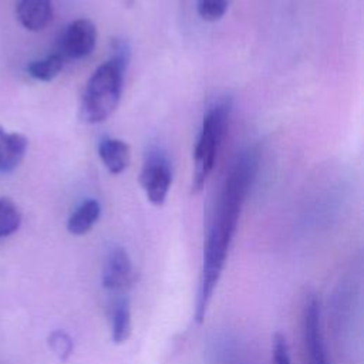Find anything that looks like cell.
I'll return each mask as SVG.
<instances>
[{
    "instance_id": "6",
    "label": "cell",
    "mask_w": 364,
    "mask_h": 364,
    "mask_svg": "<svg viewBox=\"0 0 364 364\" xmlns=\"http://www.w3.org/2000/svg\"><path fill=\"white\" fill-rule=\"evenodd\" d=\"M134 280V269L127 250L118 245L111 246L107 252L101 274V284L107 296L129 294Z\"/></svg>"
},
{
    "instance_id": "12",
    "label": "cell",
    "mask_w": 364,
    "mask_h": 364,
    "mask_svg": "<svg viewBox=\"0 0 364 364\" xmlns=\"http://www.w3.org/2000/svg\"><path fill=\"white\" fill-rule=\"evenodd\" d=\"M101 213V206L95 199L84 200L70 215L67 220V230L74 236H82L88 233L97 223Z\"/></svg>"
},
{
    "instance_id": "9",
    "label": "cell",
    "mask_w": 364,
    "mask_h": 364,
    "mask_svg": "<svg viewBox=\"0 0 364 364\" xmlns=\"http://www.w3.org/2000/svg\"><path fill=\"white\" fill-rule=\"evenodd\" d=\"M28 139L20 132H7L0 127V173L13 172L24 159Z\"/></svg>"
},
{
    "instance_id": "7",
    "label": "cell",
    "mask_w": 364,
    "mask_h": 364,
    "mask_svg": "<svg viewBox=\"0 0 364 364\" xmlns=\"http://www.w3.org/2000/svg\"><path fill=\"white\" fill-rule=\"evenodd\" d=\"M95 43V24L88 18H77L65 28L61 37V51L68 58L80 60L94 51Z\"/></svg>"
},
{
    "instance_id": "13",
    "label": "cell",
    "mask_w": 364,
    "mask_h": 364,
    "mask_svg": "<svg viewBox=\"0 0 364 364\" xmlns=\"http://www.w3.org/2000/svg\"><path fill=\"white\" fill-rule=\"evenodd\" d=\"M64 58L63 54H51L43 60L31 61L27 65V73L38 81H51L63 70Z\"/></svg>"
},
{
    "instance_id": "16",
    "label": "cell",
    "mask_w": 364,
    "mask_h": 364,
    "mask_svg": "<svg viewBox=\"0 0 364 364\" xmlns=\"http://www.w3.org/2000/svg\"><path fill=\"white\" fill-rule=\"evenodd\" d=\"M269 364H291L289 346L286 337L282 333H274L272 337Z\"/></svg>"
},
{
    "instance_id": "15",
    "label": "cell",
    "mask_w": 364,
    "mask_h": 364,
    "mask_svg": "<svg viewBox=\"0 0 364 364\" xmlns=\"http://www.w3.org/2000/svg\"><path fill=\"white\" fill-rule=\"evenodd\" d=\"M229 0H198V13L202 20L213 23L228 11Z\"/></svg>"
},
{
    "instance_id": "4",
    "label": "cell",
    "mask_w": 364,
    "mask_h": 364,
    "mask_svg": "<svg viewBox=\"0 0 364 364\" xmlns=\"http://www.w3.org/2000/svg\"><path fill=\"white\" fill-rule=\"evenodd\" d=\"M300 338L303 364H330L321 330L320 300L314 293H307L303 299Z\"/></svg>"
},
{
    "instance_id": "1",
    "label": "cell",
    "mask_w": 364,
    "mask_h": 364,
    "mask_svg": "<svg viewBox=\"0 0 364 364\" xmlns=\"http://www.w3.org/2000/svg\"><path fill=\"white\" fill-rule=\"evenodd\" d=\"M257 171V155L247 149L237 156L228 173L210 212L202 255L200 279L193 317L205 320L208 306L220 280L229 249L237 229L240 212Z\"/></svg>"
},
{
    "instance_id": "8",
    "label": "cell",
    "mask_w": 364,
    "mask_h": 364,
    "mask_svg": "<svg viewBox=\"0 0 364 364\" xmlns=\"http://www.w3.org/2000/svg\"><path fill=\"white\" fill-rule=\"evenodd\" d=\"M108 321L114 344L125 343L132 330L129 294L108 296Z\"/></svg>"
},
{
    "instance_id": "3",
    "label": "cell",
    "mask_w": 364,
    "mask_h": 364,
    "mask_svg": "<svg viewBox=\"0 0 364 364\" xmlns=\"http://www.w3.org/2000/svg\"><path fill=\"white\" fill-rule=\"evenodd\" d=\"M230 107L232 104L229 100H222L213 104L203 117L202 129L195 148L192 192L202 191L208 176L215 166L218 151L228 131Z\"/></svg>"
},
{
    "instance_id": "11",
    "label": "cell",
    "mask_w": 364,
    "mask_h": 364,
    "mask_svg": "<svg viewBox=\"0 0 364 364\" xmlns=\"http://www.w3.org/2000/svg\"><path fill=\"white\" fill-rule=\"evenodd\" d=\"M98 155L107 171L112 175L127 169L131 161L129 145L118 138H102L98 145Z\"/></svg>"
},
{
    "instance_id": "5",
    "label": "cell",
    "mask_w": 364,
    "mask_h": 364,
    "mask_svg": "<svg viewBox=\"0 0 364 364\" xmlns=\"http://www.w3.org/2000/svg\"><path fill=\"white\" fill-rule=\"evenodd\" d=\"M172 182V171L168 158L159 149H151L139 173V183L146 199L155 205H164Z\"/></svg>"
},
{
    "instance_id": "2",
    "label": "cell",
    "mask_w": 364,
    "mask_h": 364,
    "mask_svg": "<svg viewBox=\"0 0 364 364\" xmlns=\"http://www.w3.org/2000/svg\"><path fill=\"white\" fill-rule=\"evenodd\" d=\"M127 67L128 64L109 57L92 73L80 107V115L84 122L100 124L115 111L121 100Z\"/></svg>"
},
{
    "instance_id": "10",
    "label": "cell",
    "mask_w": 364,
    "mask_h": 364,
    "mask_svg": "<svg viewBox=\"0 0 364 364\" xmlns=\"http://www.w3.org/2000/svg\"><path fill=\"white\" fill-rule=\"evenodd\" d=\"M17 17L24 28L40 31L53 20L51 0H20L17 4Z\"/></svg>"
},
{
    "instance_id": "17",
    "label": "cell",
    "mask_w": 364,
    "mask_h": 364,
    "mask_svg": "<svg viewBox=\"0 0 364 364\" xmlns=\"http://www.w3.org/2000/svg\"><path fill=\"white\" fill-rule=\"evenodd\" d=\"M50 346L53 351L60 357V358H67L71 354L73 350V343L71 338L64 333V331H54L50 336Z\"/></svg>"
},
{
    "instance_id": "14",
    "label": "cell",
    "mask_w": 364,
    "mask_h": 364,
    "mask_svg": "<svg viewBox=\"0 0 364 364\" xmlns=\"http://www.w3.org/2000/svg\"><path fill=\"white\" fill-rule=\"evenodd\" d=\"M21 225V212L10 198H0V237L13 235Z\"/></svg>"
}]
</instances>
